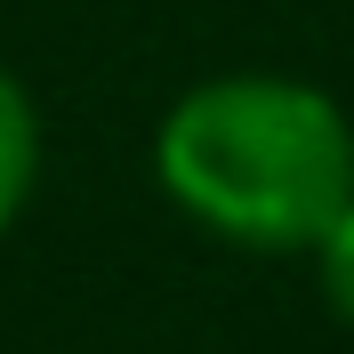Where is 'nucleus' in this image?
Returning <instances> with one entry per match:
<instances>
[{
    "mask_svg": "<svg viewBox=\"0 0 354 354\" xmlns=\"http://www.w3.org/2000/svg\"><path fill=\"white\" fill-rule=\"evenodd\" d=\"M153 177L194 225L242 250H314L354 201V129L314 81L225 73L169 105Z\"/></svg>",
    "mask_w": 354,
    "mask_h": 354,
    "instance_id": "obj_1",
    "label": "nucleus"
},
{
    "mask_svg": "<svg viewBox=\"0 0 354 354\" xmlns=\"http://www.w3.org/2000/svg\"><path fill=\"white\" fill-rule=\"evenodd\" d=\"M32 177H41V113L17 88V73H0V234L32 201Z\"/></svg>",
    "mask_w": 354,
    "mask_h": 354,
    "instance_id": "obj_2",
    "label": "nucleus"
},
{
    "mask_svg": "<svg viewBox=\"0 0 354 354\" xmlns=\"http://www.w3.org/2000/svg\"><path fill=\"white\" fill-rule=\"evenodd\" d=\"M314 258H322V298H330V314H338V322L354 330V201L338 209L330 225H322Z\"/></svg>",
    "mask_w": 354,
    "mask_h": 354,
    "instance_id": "obj_3",
    "label": "nucleus"
}]
</instances>
